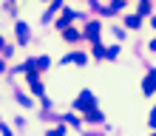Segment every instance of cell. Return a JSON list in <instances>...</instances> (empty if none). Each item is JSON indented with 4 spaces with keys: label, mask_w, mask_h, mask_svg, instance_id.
Masks as SVG:
<instances>
[{
    "label": "cell",
    "mask_w": 156,
    "mask_h": 136,
    "mask_svg": "<svg viewBox=\"0 0 156 136\" xmlns=\"http://www.w3.org/2000/svg\"><path fill=\"white\" fill-rule=\"evenodd\" d=\"M26 79H29L31 94L43 99V96H45V85H43V79H40V71H26Z\"/></svg>",
    "instance_id": "1"
},
{
    "label": "cell",
    "mask_w": 156,
    "mask_h": 136,
    "mask_svg": "<svg viewBox=\"0 0 156 136\" xmlns=\"http://www.w3.org/2000/svg\"><path fill=\"white\" fill-rule=\"evenodd\" d=\"M94 105H97V96L91 94V91H80V96H77V102H74L77 111H88V108H94Z\"/></svg>",
    "instance_id": "2"
},
{
    "label": "cell",
    "mask_w": 156,
    "mask_h": 136,
    "mask_svg": "<svg viewBox=\"0 0 156 136\" xmlns=\"http://www.w3.org/2000/svg\"><path fill=\"white\" fill-rule=\"evenodd\" d=\"M142 94L145 96L156 94V68H148V74H145V79H142Z\"/></svg>",
    "instance_id": "3"
},
{
    "label": "cell",
    "mask_w": 156,
    "mask_h": 136,
    "mask_svg": "<svg viewBox=\"0 0 156 136\" xmlns=\"http://www.w3.org/2000/svg\"><path fill=\"white\" fill-rule=\"evenodd\" d=\"M14 34H17V40H20V45H26V43H29V37H31V34H29V26H26L23 20L14 26Z\"/></svg>",
    "instance_id": "4"
},
{
    "label": "cell",
    "mask_w": 156,
    "mask_h": 136,
    "mask_svg": "<svg viewBox=\"0 0 156 136\" xmlns=\"http://www.w3.org/2000/svg\"><path fill=\"white\" fill-rule=\"evenodd\" d=\"M85 40L99 43V23H97V20H94V23H88V29H85Z\"/></svg>",
    "instance_id": "5"
},
{
    "label": "cell",
    "mask_w": 156,
    "mask_h": 136,
    "mask_svg": "<svg viewBox=\"0 0 156 136\" xmlns=\"http://www.w3.org/2000/svg\"><path fill=\"white\" fill-rule=\"evenodd\" d=\"M74 17H77V14L71 12V9H66V12L60 14V20H57V29L62 31V29H66V26H71V20H74Z\"/></svg>",
    "instance_id": "6"
},
{
    "label": "cell",
    "mask_w": 156,
    "mask_h": 136,
    "mask_svg": "<svg viewBox=\"0 0 156 136\" xmlns=\"http://www.w3.org/2000/svg\"><path fill=\"white\" fill-rule=\"evenodd\" d=\"M125 26H128V29H139V26H142V14H128Z\"/></svg>",
    "instance_id": "7"
},
{
    "label": "cell",
    "mask_w": 156,
    "mask_h": 136,
    "mask_svg": "<svg viewBox=\"0 0 156 136\" xmlns=\"http://www.w3.org/2000/svg\"><path fill=\"white\" fill-rule=\"evenodd\" d=\"M85 119L88 122H102V111H97V105L88 108V111H85Z\"/></svg>",
    "instance_id": "8"
},
{
    "label": "cell",
    "mask_w": 156,
    "mask_h": 136,
    "mask_svg": "<svg viewBox=\"0 0 156 136\" xmlns=\"http://www.w3.org/2000/svg\"><path fill=\"white\" fill-rule=\"evenodd\" d=\"M62 37H66L68 43H77V40H80V31L71 29V26H66V29H62Z\"/></svg>",
    "instance_id": "9"
},
{
    "label": "cell",
    "mask_w": 156,
    "mask_h": 136,
    "mask_svg": "<svg viewBox=\"0 0 156 136\" xmlns=\"http://www.w3.org/2000/svg\"><path fill=\"white\" fill-rule=\"evenodd\" d=\"M48 68H51V57H45V54L37 57V71H48Z\"/></svg>",
    "instance_id": "10"
},
{
    "label": "cell",
    "mask_w": 156,
    "mask_h": 136,
    "mask_svg": "<svg viewBox=\"0 0 156 136\" xmlns=\"http://www.w3.org/2000/svg\"><path fill=\"white\" fill-rule=\"evenodd\" d=\"M71 62H77V65H85V62H88V57H85L82 51H74V54H71Z\"/></svg>",
    "instance_id": "11"
},
{
    "label": "cell",
    "mask_w": 156,
    "mask_h": 136,
    "mask_svg": "<svg viewBox=\"0 0 156 136\" xmlns=\"http://www.w3.org/2000/svg\"><path fill=\"white\" fill-rule=\"evenodd\" d=\"M105 57H108V60H116V57H119V45H111V48H105Z\"/></svg>",
    "instance_id": "12"
},
{
    "label": "cell",
    "mask_w": 156,
    "mask_h": 136,
    "mask_svg": "<svg viewBox=\"0 0 156 136\" xmlns=\"http://www.w3.org/2000/svg\"><path fill=\"white\" fill-rule=\"evenodd\" d=\"M14 99H17V102H20L23 108H31V99H29V96H26V94H17Z\"/></svg>",
    "instance_id": "13"
},
{
    "label": "cell",
    "mask_w": 156,
    "mask_h": 136,
    "mask_svg": "<svg viewBox=\"0 0 156 136\" xmlns=\"http://www.w3.org/2000/svg\"><path fill=\"white\" fill-rule=\"evenodd\" d=\"M94 57H97V60H102V57H105V48H102L99 43H94Z\"/></svg>",
    "instance_id": "14"
},
{
    "label": "cell",
    "mask_w": 156,
    "mask_h": 136,
    "mask_svg": "<svg viewBox=\"0 0 156 136\" xmlns=\"http://www.w3.org/2000/svg\"><path fill=\"white\" fill-rule=\"evenodd\" d=\"M62 119H68L71 125H74V128H80V119H77V116H74V113H68V116H62Z\"/></svg>",
    "instance_id": "15"
},
{
    "label": "cell",
    "mask_w": 156,
    "mask_h": 136,
    "mask_svg": "<svg viewBox=\"0 0 156 136\" xmlns=\"http://www.w3.org/2000/svg\"><path fill=\"white\" fill-rule=\"evenodd\" d=\"M0 51H3V57L9 60V57H12V54H14V48H12V45H3V48H0Z\"/></svg>",
    "instance_id": "16"
},
{
    "label": "cell",
    "mask_w": 156,
    "mask_h": 136,
    "mask_svg": "<svg viewBox=\"0 0 156 136\" xmlns=\"http://www.w3.org/2000/svg\"><path fill=\"white\" fill-rule=\"evenodd\" d=\"M151 128H156V105H153V111H151Z\"/></svg>",
    "instance_id": "17"
},
{
    "label": "cell",
    "mask_w": 156,
    "mask_h": 136,
    "mask_svg": "<svg viewBox=\"0 0 156 136\" xmlns=\"http://www.w3.org/2000/svg\"><path fill=\"white\" fill-rule=\"evenodd\" d=\"M148 51H153V54H156V40H151V43H148Z\"/></svg>",
    "instance_id": "18"
},
{
    "label": "cell",
    "mask_w": 156,
    "mask_h": 136,
    "mask_svg": "<svg viewBox=\"0 0 156 136\" xmlns=\"http://www.w3.org/2000/svg\"><path fill=\"white\" fill-rule=\"evenodd\" d=\"M3 71H6V62H3V60H0V74H3Z\"/></svg>",
    "instance_id": "19"
},
{
    "label": "cell",
    "mask_w": 156,
    "mask_h": 136,
    "mask_svg": "<svg viewBox=\"0 0 156 136\" xmlns=\"http://www.w3.org/2000/svg\"><path fill=\"white\" fill-rule=\"evenodd\" d=\"M151 26H153V29H156V17H151Z\"/></svg>",
    "instance_id": "20"
},
{
    "label": "cell",
    "mask_w": 156,
    "mask_h": 136,
    "mask_svg": "<svg viewBox=\"0 0 156 136\" xmlns=\"http://www.w3.org/2000/svg\"><path fill=\"white\" fill-rule=\"evenodd\" d=\"M3 45H6V40H3V37H0V48H3Z\"/></svg>",
    "instance_id": "21"
},
{
    "label": "cell",
    "mask_w": 156,
    "mask_h": 136,
    "mask_svg": "<svg viewBox=\"0 0 156 136\" xmlns=\"http://www.w3.org/2000/svg\"><path fill=\"white\" fill-rule=\"evenodd\" d=\"M12 3H14V0H12Z\"/></svg>",
    "instance_id": "22"
}]
</instances>
